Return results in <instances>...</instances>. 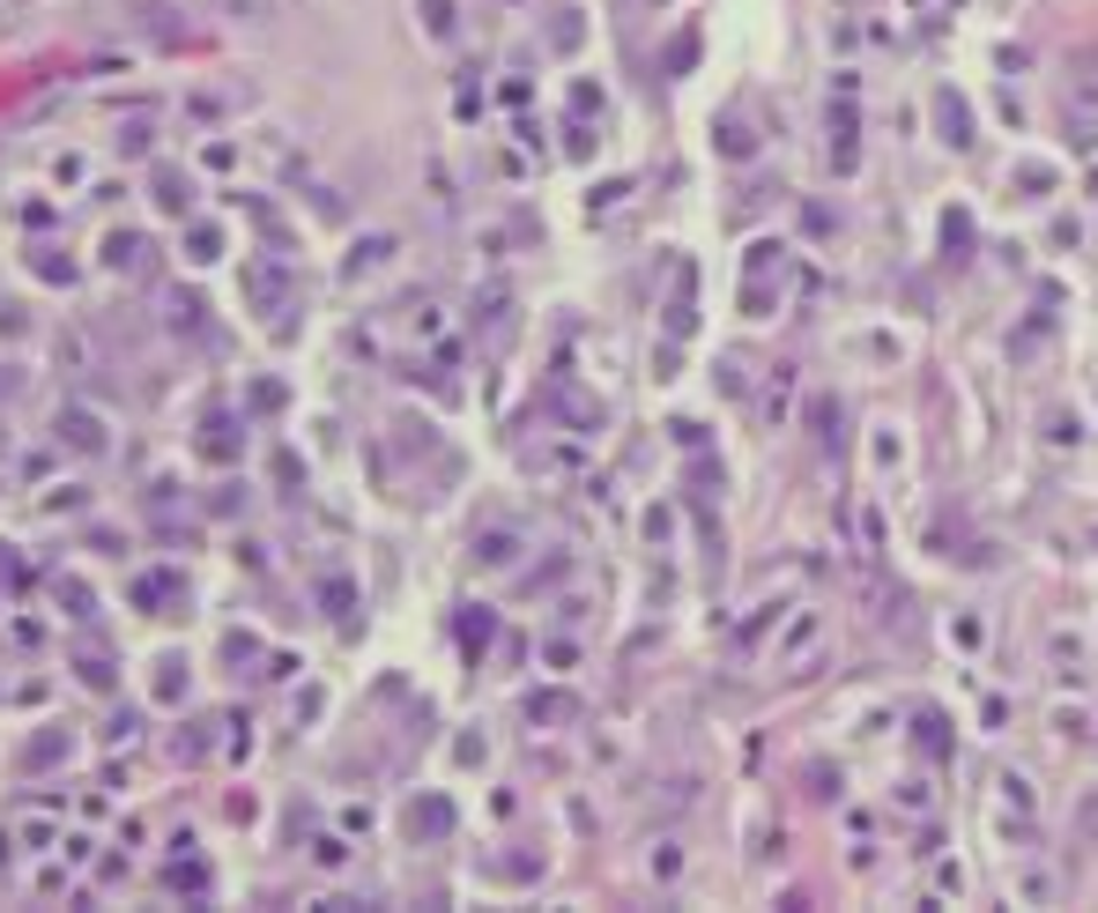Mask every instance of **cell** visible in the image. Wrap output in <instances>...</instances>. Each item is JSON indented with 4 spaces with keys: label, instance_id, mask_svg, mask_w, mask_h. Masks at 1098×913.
Listing matches in <instances>:
<instances>
[{
    "label": "cell",
    "instance_id": "6da1fadb",
    "mask_svg": "<svg viewBox=\"0 0 1098 913\" xmlns=\"http://www.w3.org/2000/svg\"><path fill=\"white\" fill-rule=\"evenodd\" d=\"M223 8H230L238 23H268V16H275V0H223Z\"/></svg>",
    "mask_w": 1098,
    "mask_h": 913
}]
</instances>
